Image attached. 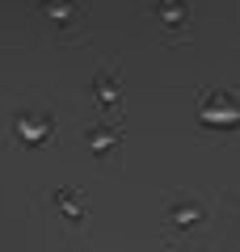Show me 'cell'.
<instances>
[{
	"label": "cell",
	"instance_id": "obj_1",
	"mask_svg": "<svg viewBox=\"0 0 240 252\" xmlns=\"http://www.w3.org/2000/svg\"><path fill=\"white\" fill-rule=\"evenodd\" d=\"M51 13H68V0H51Z\"/></svg>",
	"mask_w": 240,
	"mask_h": 252
}]
</instances>
